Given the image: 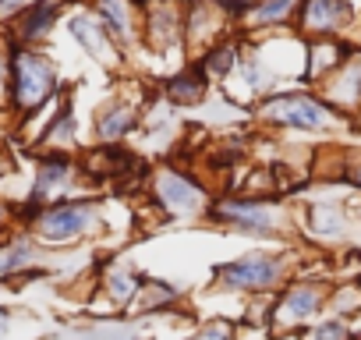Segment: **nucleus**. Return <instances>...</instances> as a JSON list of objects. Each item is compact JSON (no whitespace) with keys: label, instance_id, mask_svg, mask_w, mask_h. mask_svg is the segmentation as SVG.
<instances>
[{"label":"nucleus","instance_id":"1","mask_svg":"<svg viewBox=\"0 0 361 340\" xmlns=\"http://www.w3.org/2000/svg\"><path fill=\"white\" fill-rule=\"evenodd\" d=\"M216 284L227 291H248V294H276L290 284V262L283 255L252 252L234 262L216 266Z\"/></svg>","mask_w":361,"mask_h":340},{"label":"nucleus","instance_id":"2","mask_svg":"<svg viewBox=\"0 0 361 340\" xmlns=\"http://www.w3.org/2000/svg\"><path fill=\"white\" fill-rule=\"evenodd\" d=\"M329 284L322 280H290L280 298H273L269 308V329L276 333H290L301 329L308 319H315V312H322V305L329 301Z\"/></svg>","mask_w":361,"mask_h":340},{"label":"nucleus","instance_id":"3","mask_svg":"<svg viewBox=\"0 0 361 340\" xmlns=\"http://www.w3.org/2000/svg\"><path fill=\"white\" fill-rule=\"evenodd\" d=\"M149 188H152V202L163 217H202L213 206L206 188L199 181H192L188 174H177L173 166L156 170Z\"/></svg>","mask_w":361,"mask_h":340},{"label":"nucleus","instance_id":"4","mask_svg":"<svg viewBox=\"0 0 361 340\" xmlns=\"http://www.w3.org/2000/svg\"><path fill=\"white\" fill-rule=\"evenodd\" d=\"M96 217H99L96 202H89V199H71V202H57V206L39 210V217H36L32 227H36V234H39L43 241L64 245V241H75V238L89 234V231L96 227Z\"/></svg>","mask_w":361,"mask_h":340},{"label":"nucleus","instance_id":"5","mask_svg":"<svg viewBox=\"0 0 361 340\" xmlns=\"http://www.w3.org/2000/svg\"><path fill=\"white\" fill-rule=\"evenodd\" d=\"M11 85H15V103L22 110H36L54 92V68L39 54L22 50L11 61Z\"/></svg>","mask_w":361,"mask_h":340},{"label":"nucleus","instance_id":"6","mask_svg":"<svg viewBox=\"0 0 361 340\" xmlns=\"http://www.w3.org/2000/svg\"><path fill=\"white\" fill-rule=\"evenodd\" d=\"M209 217L238 227V231H252V234H276V210L273 202H259V199H213Z\"/></svg>","mask_w":361,"mask_h":340},{"label":"nucleus","instance_id":"7","mask_svg":"<svg viewBox=\"0 0 361 340\" xmlns=\"http://www.w3.org/2000/svg\"><path fill=\"white\" fill-rule=\"evenodd\" d=\"M262 121H273V124H283V128H326L329 124V110L308 96H276L269 103H262Z\"/></svg>","mask_w":361,"mask_h":340},{"label":"nucleus","instance_id":"8","mask_svg":"<svg viewBox=\"0 0 361 340\" xmlns=\"http://www.w3.org/2000/svg\"><path fill=\"white\" fill-rule=\"evenodd\" d=\"M75 163L68 159V156H50V159H43L39 163V170H36V185H32V199H29V206H25V217H39V206H47L50 202V195H57V192H64L68 185H71V178H75Z\"/></svg>","mask_w":361,"mask_h":340},{"label":"nucleus","instance_id":"9","mask_svg":"<svg viewBox=\"0 0 361 340\" xmlns=\"http://www.w3.org/2000/svg\"><path fill=\"white\" fill-rule=\"evenodd\" d=\"M347 18H350L347 0H308L305 11H301V29L326 36V32H336Z\"/></svg>","mask_w":361,"mask_h":340},{"label":"nucleus","instance_id":"10","mask_svg":"<svg viewBox=\"0 0 361 340\" xmlns=\"http://www.w3.org/2000/svg\"><path fill=\"white\" fill-rule=\"evenodd\" d=\"M305 227H308V234L333 241V238H343L347 213H343L340 202H312L308 213H305Z\"/></svg>","mask_w":361,"mask_h":340},{"label":"nucleus","instance_id":"11","mask_svg":"<svg viewBox=\"0 0 361 340\" xmlns=\"http://www.w3.org/2000/svg\"><path fill=\"white\" fill-rule=\"evenodd\" d=\"M206 71L195 64V68H188V71H180V75H173L170 82H166V96H170V103H180V107H192V103H199L202 96H206Z\"/></svg>","mask_w":361,"mask_h":340},{"label":"nucleus","instance_id":"12","mask_svg":"<svg viewBox=\"0 0 361 340\" xmlns=\"http://www.w3.org/2000/svg\"><path fill=\"white\" fill-rule=\"evenodd\" d=\"M99 15L106 32L117 43H131V29H135V8L131 0H99Z\"/></svg>","mask_w":361,"mask_h":340},{"label":"nucleus","instance_id":"13","mask_svg":"<svg viewBox=\"0 0 361 340\" xmlns=\"http://www.w3.org/2000/svg\"><path fill=\"white\" fill-rule=\"evenodd\" d=\"M177 301V291L170 284H159V280H142L138 284V294L131 298V312H159L166 305Z\"/></svg>","mask_w":361,"mask_h":340},{"label":"nucleus","instance_id":"14","mask_svg":"<svg viewBox=\"0 0 361 340\" xmlns=\"http://www.w3.org/2000/svg\"><path fill=\"white\" fill-rule=\"evenodd\" d=\"M61 8H64V0H36V8H29L22 18V40H39L54 25Z\"/></svg>","mask_w":361,"mask_h":340},{"label":"nucleus","instance_id":"15","mask_svg":"<svg viewBox=\"0 0 361 340\" xmlns=\"http://www.w3.org/2000/svg\"><path fill=\"white\" fill-rule=\"evenodd\" d=\"M131 128H135V110H131V107H110V110H103L99 121H96V131H99V138H103L106 145H114L117 138H124Z\"/></svg>","mask_w":361,"mask_h":340},{"label":"nucleus","instance_id":"16","mask_svg":"<svg viewBox=\"0 0 361 340\" xmlns=\"http://www.w3.org/2000/svg\"><path fill=\"white\" fill-rule=\"evenodd\" d=\"M138 273H131V269H124V266H110L106 269V277H103V287H106V294L117 301V305H131V298L138 294Z\"/></svg>","mask_w":361,"mask_h":340},{"label":"nucleus","instance_id":"17","mask_svg":"<svg viewBox=\"0 0 361 340\" xmlns=\"http://www.w3.org/2000/svg\"><path fill=\"white\" fill-rule=\"evenodd\" d=\"M71 32H75V40L92 54V57H99V61H106V29H99L89 15H78L75 22H71Z\"/></svg>","mask_w":361,"mask_h":340},{"label":"nucleus","instance_id":"18","mask_svg":"<svg viewBox=\"0 0 361 340\" xmlns=\"http://www.w3.org/2000/svg\"><path fill=\"white\" fill-rule=\"evenodd\" d=\"M177 8L173 4H163V8H152V18H149V36L156 47H170L177 40Z\"/></svg>","mask_w":361,"mask_h":340},{"label":"nucleus","instance_id":"19","mask_svg":"<svg viewBox=\"0 0 361 340\" xmlns=\"http://www.w3.org/2000/svg\"><path fill=\"white\" fill-rule=\"evenodd\" d=\"M329 312L336 319H347L354 312H361V284H340L336 291H329Z\"/></svg>","mask_w":361,"mask_h":340},{"label":"nucleus","instance_id":"20","mask_svg":"<svg viewBox=\"0 0 361 340\" xmlns=\"http://www.w3.org/2000/svg\"><path fill=\"white\" fill-rule=\"evenodd\" d=\"M301 0H262L259 8H252V22L259 25H273V22H287L298 11Z\"/></svg>","mask_w":361,"mask_h":340},{"label":"nucleus","instance_id":"21","mask_svg":"<svg viewBox=\"0 0 361 340\" xmlns=\"http://www.w3.org/2000/svg\"><path fill=\"white\" fill-rule=\"evenodd\" d=\"M238 64V50L231 47V43H224V47H213L206 57H202V71H206V78H216V75H227L231 68Z\"/></svg>","mask_w":361,"mask_h":340},{"label":"nucleus","instance_id":"22","mask_svg":"<svg viewBox=\"0 0 361 340\" xmlns=\"http://www.w3.org/2000/svg\"><path fill=\"white\" fill-rule=\"evenodd\" d=\"M29 262H32L29 241H15V245H8L4 252H0V277H15V273H22Z\"/></svg>","mask_w":361,"mask_h":340},{"label":"nucleus","instance_id":"23","mask_svg":"<svg viewBox=\"0 0 361 340\" xmlns=\"http://www.w3.org/2000/svg\"><path fill=\"white\" fill-rule=\"evenodd\" d=\"M71 138H75V121H71V110H61V114H57V121L47 128L43 142H47V145H71Z\"/></svg>","mask_w":361,"mask_h":340},{"label":"nucleus","instance_id":"24","mask_svg":"<svg viewBox=\"0 0 361 340\" xmlns=\"http://www.w3.org/2000/svg\"><path fill=\"white\" fill-rule=\"evenodd\" d=\"M312 340H350V329H347V319H326L312 329Z\"/></svg>","mask_w":361,"mask_h":340},{"label":"nucleus","instance_id":"25","mask_svg":"<svg viewBox=\"0 0 361 340\" xmlns=\"http://www.w3.org/2000/svg\"><path fill=\"white\" fill-rule=\"evenodd\" d=\"M192 340H234V333H231L227 322H213V326H206L202 333H195Z\"/></svg>","mask_w":361,"mask_h":340},{"label":"nucleus","instance_id":"26","mask_svg":"<svg viewBox=\"0 0 361 340\" xmlns=\"http://www.w3.org/2000/svg\"><path fill=\"white\" fill-rule=\"evenodd\" d=\"M25 4H29V0H0V15H11V11H18Z\"/></svg>","mask_w":361,"mask_h":340},{"label":"nucleus","instance_id":"27","mask_svg":"<svg viewBox=\"0 0 361 340\" xmlns=\"http://www.w3.org/2000/svg\"><path fill=\"white\" fill-rule=\"evenodd\" d=\"M8 220H11V206H8V202H0V231L8 227Z\"/></svg>","mask_w":361,"mask_h":340},{"label":"nucleus","instance_id":"28","mask_svg":"<svg viewBox=\"0 0 361 340\" xmlns=\"http://www.w3.org/2000/svg\"><path fill=\"white\" fill-rule=\"evenodd\" d=\"M8 170H11V156H8V152H0V178H4Z\"/></svg>","mask_w":361,"mask_h":340},{"label":"nucleus","instance_id":"29","mask_svg":"<svg viewBox=\"0 0 361 340\" xmlns=\"http://www.w3.org/2000/svg\"><path fill=\"white\" fill-rule=\"evenodd\" d=\"M0 85H8V61L0 57Z\"/></svg>","mask_w":361,"mask_h":340},{"label":"nucleus","instance_id":"30","mask_svg":"<svg viewBox=\"0 0 361 340\" xmlns=\"http://www.w3.org/2000/svg\"><path fill=\"white\" fill-rule=\"evenodd\" d=\"M0 329H8V312L0 308Z\"/></svg>","mask_w":361,"mask_h":340}]
</instances>
